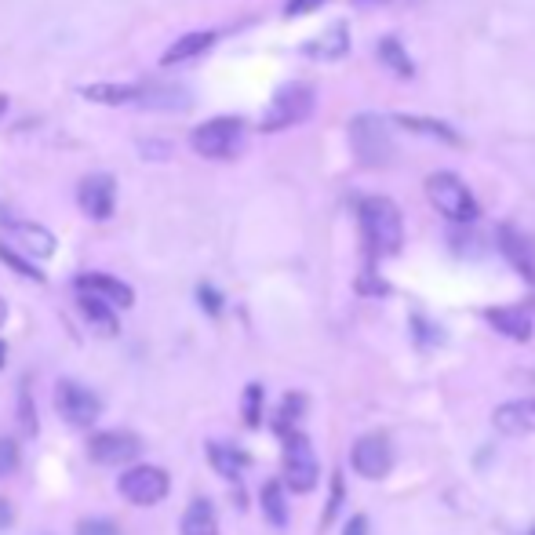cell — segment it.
Segmentation results:
<instances>
[{
    "instance_id": "8992f818",
    "label": "cell",
    "mask_w": 535,
    "mask_h": 535,
    "mask_svg": "<svg viewBox=\"0 0 535 535\" xmlns=\"http://www.w3.org/2000/svg\"><path fill=\"white\" fill-rule=\"evenodd\" d=\"M313 102H317V95H313L310 84H284V88L273 95L270 106H266V117L259 128H263V132H284V128H292V124H303L313 113Z\"/></svg>"
},
{
    "instance_id": "5bb4252c",
    "label": "cell",
    "mask_w": 535,
    "mask_h": 535,
    "mask_svg": "<svg viewBox=\"0 0 535 535\" xmlns=\"http://www.w3.org/2000/svg\"><path fill=\"white\" fill-rule=\"evenodd\" d=\"M492 426L506 437H525L535 434V397H517L495 408Z\"/></svg>"
},
{
    "instance_id": "6da1fadb",
    "label": "cell",
    "mask_w": 535,
    "mask_h": 535,
    "mask_svg": "<svg viewBox=\"0 0 535 535\" xmlns=\"http://www.w3.org/2000/svg\"><path fill=\"white\" fill-rule=\"evenodd\" d=\"M357 219H361V233L364 244L375 259H386V255H397L404 244V219L401 208H397L390 197H364L357 204Z\"/></svg>"
},
{
    "instance_id": "484cf974",
    "label": "cell",
    "mask_w": 535,
    "mask_h": 535,
    "mask_svg": "<svg viewBox=\"0 0 535 535\" xmlns=\"http://www.w3.org/2000/svg\"><path fill=\"white\" fill-rule=\"evenodd\" d=\"M263 517L273 528L288 525V503H284V485L281 481H266L263 485Z\"/></svg>"
},
{
    "instance_id": "f546056e",
    "label": "cell",
    "mask_w": 535,
    "mask_h": 535,
    "mask_svg": "<svg viewBox=\"0 0 535 535\" xmlns=\"http://www.w3.org/2000/svg\"><path fill=\"white\" fill-rule=\"evenodd\" d=\"M77 535H121V528L113 525L110 517H88L77 525Z\"/></svg>"
},
{
    "instance_id": "9a60e30c",
    "label": "cell",
    "mask_w": 535,
    "mask_h": 535,
    "mask_svg": "<svg viewBox=\"0 0 535 535\" xmlns=\"http://www.w3.org/2000/svg\"><path fill=\"white\" fill-rule=\"evenodd\" d=\"M193 102V95L179 84H139V106L157 113H179Z\"/></svg>"
},
{
    "instance_id": "f1b7e54d",
    "label": "cell",
    "mask_w": 535,
    "mask_h": 535,
    "mask_svg": "<svg viewBox=\"0 0 535 535\" xmlns=\"http://www.w3.org/2000/svg\"><path fill=\"white\" fill-rule=\"evenodd\" d=\"M263 423V386L259 383H248L244 390V426H259Z\"/></svg>"
},
{
    "instance_id": "ac0fdd59",
    "label": "cell",
    "mask_w": 535,
    "mask_h": 535,
    "mask_svg": "<svg viewBox=\"0 0 535 535\" xmlns=\"http://www.w3.org/2000/svg\"><path fill=\"white\" fill-rule=\"evenodd\" d=\"M215 44V33L212 30H193L186 33V37H179V41L172 44V48L161 55V66H175V62H190L197 59V55H204V51Z\"/></svg>"
},
{
    "instance_id": "74e56055",
    "label": "cell",
    "mask_w": 535,
    "mask_h": 535,
    "mask_svg": "<svg viewBox=\"0 0 535 535\" xmlns=\"http://www.w3.org/2000/svg\"><path fill=\"white\" fill-rule=\"evenodd\" d=\"M8 364V346H4V339H0V368Z\"/></svg>"
},
{
    "instance_id": "4fadbf2b",
    "label": "cell",
    "mask_w": 535,
    "mask_h": 535,
    "mask_svg": "<svg viewBox=\"0 0 535 535\" xmlns=\"http://www.w3.org/2000/svg\"><path fill=\"white\" fill-rule=\"evenodd\" d=\"M499 248H503V255H506V263L514 266L525 281H532L535 284V241L528 237L521 226H514V223H503L499 226Z\"/></svg>"
},
{
    "instance_id": "30bf717a",
    "label": "cell",
    "mask_w": 535,
    "mask_h": 535,
    "mask_svg": "<svg viewBox=\"0 0 535 535\" xmlns=\"http://www.w3.org/2000/svg\"><path fill=\"white\" fill-rule=\"evenodd\" d=\"M139 452H142V441L132 430H102V434H95L88 441V455L102 466L132 463Z\"/></svg>"
},
{
    "instance_id": "603a6c76",
    "label": "cell",
    "mask_w": 535,
    "mask_h": 535,
    "mask_svg": "<svg viewBox=\"0 0 535 535\" xmlns=\"http://www.w3.org/2000/svg\"><path fill=\"white\" fill-rule=\"evenodd\" d=\"M77 306H81L84 321L99 335H117V313H113V306H106L102 299H91V295H77Z\"/></svg>"
},
{
    "instance_id": "277c9868",
    "label": "cell",
    "mask_w": 535,
    "mask_h": 535,
    "mask_svg": "<svg viewBox=\"0 0 535 535\" xmlns=\"http://www.w3.org/2000/svg\"><path fill=\"white\" fill-rule=\"evenodd\" d=\"M426 197H430V204H434L445 219H452V223H474L477 219L474 193H470V186H466L459 175H452V172L430 175V179H426Z\"/></svg>"
},
{
    "instance_id": "52a82bcc",
    "label": "cell",
    "mask_w": 535,
    "mask_h": 535,
    "mask_svg": "<svg viewBox=\"0 0 535 535\" xmlns=\"http://www.w3.org/2000/svg\"><path fill=\"white\" fill-rule=\"evenodd\" d=\"M55 412L70 426H77V430H88L102 415V397L95 390H88L84 383H77V379H62L55 386Z\"/></svg>"
},
{
    "instance_id": "836d02e7",
    "label": "cell",
    "mask_w": 535,
    "mask_h": 535,
    "mask_svg": "<svg viewBox=\"0 0 535 535\" xmlns=\"http://www.w3.org/2000/svg\"><path fill=\"white\" fill-rule=\"evenodd\" d=\"M19 412H22V430H26V434H37V412L30 408V390H22Z\"/></svg>"
},
{
    "instance_id": "44dd1931",
    "label": "cell",
    "mask_w": 535,
    "mask_h": 535,
    "mask_svg": "<svg viewBox=\"0 0 535 535\" xmlns=\"http://www.w3.org/2000/svg\"><path fill=\"white\" fill-rule=\"evenodd\" d=\"M81 95L91 102H102V106H139V84H88V88H81Z\"/></svg>"
},
{
    "instance_id": "cb8c5ba5",
    "label": "cell",
    "mask_w": 535,
    "mask_h": 535,
    "mask_svg": "<svg viewBox=\"0 0 535 535\" xmlns=\"http://www.w3.org/2000/svg\"><path fill=\"white\" fill-rule=\"evenodd\" d=\"M397 128H404V132H415V135H430V139L445 142V146H459V132H452L448 124L441 121H430V117H397Z\"/></svg>"
},
{
    "instance_id": "7a4b0ae2",
    "label": "cell",
    "mask_w": 535,
    "mask_h": 535,
    "mask_svg": "<svg viewBox=\"0 0 535 535\" xmlns=\"http://www.w3.org/2000/svg\"><path fill=\"white\" fill-rule=\"evenodd\" d=\"M190 142L208 161H230L244 146V121L241 117H212V121L193 128Z\"/></svg>"
},
{
    "instance_id": "1f68e13d",
    "label": "cell",
    "mask_w": 535,
    "mask_h": 535,
    "mask_svg": "<svg viewBox=\"0 0 535 535\" xmlns=\"http://www.w3.org/2000/svg\"><path fill=\"white\" fill-rule=\"evenodd\" d=\"M197 299H201V306H204L208 313H212V317H215L219 310H223V295L215 292L212 284H201V288H197Z\"/></svg>"
},
{
    "instance_id": "8d00e7d4",
    "label": "cell",
    "mask_w": 535,
    "mask_h": 535,
    "mask_svg": "<svg viewBox=\"0 0 535 535\" xmlns=\"http://www.w3.org/2000/svg\"><path fill=\"white\" fill-rule=\"evenodd\" d=\"M11 521H15V510H11L8 499H0V528H8Z\"/></svg>"
},
{
    "instance_id": "ab89813d",
    "label": "cell",
    "mask_w": 535,
    "mask_h": 535,
    "mask_svg": "<svg viewBox=\"0 0 535 535\" xmlns=\"http://www.w3.org/2000/svg\"><path fill=\"white\" fill-rule=\"evenodd\" d=\"M8 321V303H4V299H0V324Z\"/></svg>"
},
{
    "instance_id": "d590c367",
    "label": "cell",
    "mask_w": 535,
    "mask_h": 535,
    "mask_svg": "<svg viewBox=\"0 0 535 535\" xmlns=\"http://www.w3.org/2000/svg\"><path fill=\"white\" fill-rule=\"evenodd\" d=\"M343 535H368V517H364V514H354L350 521H346Z\"/></svg>"
},
{
    "instance_id": "9c48e42d",
    "label": "cell",
    "mask_w": 535,
    "mask_h": 535,
    "mask_svg": "<svg viewBox=\"0 0 535 535\" xmlns=\"http://www.w3.org/2000/svg\"><path fill=\"white\" fill-rule=\"evenodd\" d=\"M350 463L361 477L368 481H383L390 474V466H394V448L386 441L383 434H364L354 441V452H350Z\"/></svg>"
},
{
    "instance_id": "d6a6232c",
    "label": "cell",
    "mask_w": 535,
    "mask_h": 535,
    "mask_svg": "<svg viewBox=\"0 0 535 535\" xmlns=\"http://www.w3.org/2000/svg\"><path fill=\"white\" fill-rule=\"evenodd\" d=\"M321 4H328V0H288V4H284V15H288V19H295V15H310V11H317Z\"/></svg>"
},
{
    "instance_id": "d4e9b609",
    "label": "cell",
    "mask_w": 535,
    "mask_h": 535,
    "mask_svg": "<svg viewBox=\"0 0 535 535\" xmlns=\"http://www.w3.org/2000/svg\"><path fill=\"white\" fill-rule=\"evenodd\" d=\"M379 59H383L386 70H394L397 77H404V81L415 73L412 59H408V51H404V44L397 41V37H383V41H379Z\"/></svg>"
},
{
    "instance_id": "ba28073f",
    "label": "cell",
    "mask_w": 535,
    "mask_h": 535,
    "mask_svg": "<svg viewBox=\"0 0 535 535\" xmlns=\"http://www.w3.org/2000/svg\"><path fill=\"white\" fill-rule=\"evenodd\" d=\"M117 492L135 506H157L164 503V495L172 492V481H168L161 466H132V470L121 474Z\"/></svg>"
},
{
    "instance_id": "7c38bea8",
    "label": "cell",
    "mask_w": 535,
    "mask_h": 535,
    "mask_svg": "<svg viewBox=\"0 0 535 535\" xmlns=\"http://www.w3.org/2000/svg\"><path fill=\"white\" fill-rule=\"evenodd\" d=\"M77 295H91V299H102L106 306H121V310H128V306L135 303V292L132 284H124L121 277H110V273H81L77 277Z\"/></svg>"
},
{
    "instance_id": "8fae6325",
    "label": "cell",
    "mask_w": 535,
    "mask_h": 535,
    "mask_svg": "<svg viewBox=\"0 0 535 535\" xmlns=\"http://www.w3.org/2000/svg\"><path fill=\"white\" fill-rule=\"evenodd\" d=\"M77 201H81V212L88 219H110L113 208H117V182L102 172L88 175L77 186Z\"/></svg>"
},
{
    "instance_id": "f35d334b",
    "label": "cell",
    "mask_w": 535,
    "mask_h": 535,
    "mask_svg": "<svg viewBox=\"0 0 535 535\" xmlns=\"http://www.w3.org/2000/svg\"><path fill=\"white\" fill-rule=\"evenodd\" d=\"M4 113H8V95H0V121H4Z\"/></svg>"
},
{
    "instance_id": "2e32d148",
    "label": "cell",
    "mask_w": 535,
    "mask_h": 535,
    "mask_svg": "<svg viewBox=\"0 0 535 535\" xmlns=\"http://www.w3.org/2000/svg\"><path fill=\"white\" fill-rule=\"evenodd\" d=\"M485 321L499 335L514 339V343H528L532 339V317L525 310H517V306H492V310H485Z\"/></svg>"
},
{
    "instance_id": "4dcf8cb0",
    "label": "cell",
    "mask_w": 535,
    "mask_h": 535,
    "mask_svg": "<svg viewBox=\"0 0 535 535\" xmlns=\"http://www.w3.org/2000/svg\"><path fill=\"white\" fill-rule=\"evenodd\" d=\"M15 466H19V445L8 441V437H0V477L11 474Z\"/></svg>"
},
{
    "instance_id": "d6986e66",
    "label": "cell",
    "mask_w": 535,
    "mask_h": 535,
    "mask_svg": "<svg viewBox=\"0 0 535 535\" xmlns=\"http://www.w3.org/2000/svg\"><path fill=\"white\" fill-rule=\"evenodd\" d=\"M303 51L310 59H343L346 51H350V30H346L343 22H335V26H328L317 41L306 44Z\"/></svg>"
},
{
    "instance_id": "3957f363",
    "label": "cell",
    "mask_w": 535,
    "mask_h": 535,
    "mask_svg": "<svg viewBox=\"0 0 535 535\" xmlns=\"http://www.w3.org/2000/svg\"><path fill=\"white\" fill-rule=\"evenodd\" d=\"M350 150L364 168H383L394 157V139L379 113H361L350 121Z\"/></svg>"
},
{
    "instance_id": "4316f807",
    "label": "cell",
    "mask_w": 535,
    "mask_h": 535,
    "mask_svg": "<svg viewBox=\"0 0 535 535\" xmlns=\"http://www.w3.org/2000/svg\"><path fill=\"white\" fill-rule=\"evenodd\" d=\"M0 263L4 266H11V270L19 273V277H26V281H37V284H44L48 277H44V270H37V263L33 259H22L11 244H0Z\"/></svg>"
},
{
    "instance_id": "e575fe53",
    "label": "cell",
    "mask_w": 535,
    "mask_h": 535,
    "mask_svg": "<svg viewBox=\"0 0 535 535\" xmlns=\"http://www.w3.org/2000/svg\"><path fill=\"white\" fill-rule=\"evenodd\" d=\"M343 492H346L343 477L335 474L332 477V503H328V514H324V521H332V517H335V510H339V503H343Z\"/></svg>"
},
{
    "instance_id": "5b68a950",
    "label": "cell",
    "mask_w": 535,
    "mask_h": 535,
    "mask_svg": "<svg viewBox=\"0 0 535 535\" xmlns=\"http://www.w3.org/2000/svg\"><path fill=\"white\" fill-rule=\"evenodd\" d=\"M321 481V463H317V452H313L310 437L292 430L284 434V481L281 485L288 492H313Z\"/></svg>"
},
{
    "instance_id": "b9f144b4",
    "label": "cell",
    "mask_w": 535,
    "mask_h": 535,
    "mask_svg": "<svg viewBox=\"0 0 535 535\" xmlns=\"http://www.w3.org/2000/svg\"><path fill=\"white\" fill-rule=\"evenodd\" d=\"M532 535H535V528H532Z\"/></svg>"
},
{
    "instance_id": "ffe728a7",
    "label": "cell",
    "mask_w": 535,
    "mask_h": 535,
    "mask_svg": "<svg viewBox=\"0 0 535 535\" xmlns=\"http://www.w3.org/2000/svg\"><path fill=\"white\" fill-rule=\"evenodd\" d=\"M208 463H212L215 474H223L226 481H237L241 470L248 466V452H241L237 445H226V441H208Z\"/></svg>"
},
{
    "instance_id": "60d3db41",
    "label": "cell",
    "mask_w": 535,
    "mask_h": 535,
    "mask_svg": "<svg viewBox=\"0 0 535 535\" xmlns=\"http://www.w3.org/2000/svg\"><path fill=\"white\" fill-rule=\"evenodd\" d=\"M354 4H383V0H354Z\"/></svg>"
},
{
    "instance_id": "7402d4cb",
    "label": "cell",
    "mask_w": 535,
    "mask_h": 535,
    "mask_svg": "<svg viewBox=\"0 0 535 535\" xmlns=\"http://www.w3.org/2000/svg\"><path fill=\"white\" fill-rule=\"evenodd\" d=\"M11 233H15V241H19L30 255H37V259H48V255L55 252V237H51L44 226H37V223H15V226H11Z\"/></svg>"
},
{
    "instance_id": "83f0119b",
    "label": "cell",
    "mask_w": 535,
    "mask_h": 535,
    "mask_svg": "<svg viewBox=\"0 0 535 535\" xmlns=\"http://www.w3.org/2000/svg\"><path fill=\"white\" fill-rule=\"evenodd\" d=\"M303 408H306V397L303 394H288L281 401V412H277V430L281 434H292V426L303 419Z\"/></svg>"
},
{
    "instance_id": "e0dca14e",
    "label": "cell",
    "mask_w": 535,
    "mask_h": 535,
    "mask_svg": "<svg viewBox=\"0 0 535 535\" xmlns=\"http://www.w3.org/2000/svg\"><path fill=\"white\" fill-rule=\"evenodd\" d=\"M179 535H219V514L208 499H193L182 514Z\"/></svg>"
}]
</instances>
